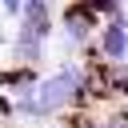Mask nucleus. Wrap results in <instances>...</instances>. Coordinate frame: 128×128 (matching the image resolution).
<instances>
[{
  "label": "nucleus",
  "instance_id": "f257e3e1",
  "mask_svg": "<svg viewBox=\"0 0 128 128\" xmlns=\"http://www.w3.org/2000/svg\"><path fill=\"white\" fill-rule=\"evenodd\" d=\"M36 104H40V112H44L48 120L60 116V112H68V108H76V104H84V64L60 60V68H56L52 76H40V84H36Z\"/></svg>",
  "mask_w": 128,
  "mask_h": 128
},
{
  "label": "nucleus",
  "instance_id": "f03ea898",
  "mask_svg": "<svg viewBox=\"0 0 128 128\" xmlns=\"http://www.w3.org/2000/svg\"><path fill=\"white\" fill-rule=\"evenodd\" d=\"M60 28H64V48H68V52H76V48H88V44H92V36H96L100 20H96V12H92V8L80 0V4L64 8Z\"/></svg>",
  "mask_w": 128,
  "mask_h": 128
},
{
  "label": "nucleus",
  "instance_id": "7ed1b4c3",
  "mask_svg": "<svg viewBox=\"0 0 128 128\" xmlns=\"http://www.w3.org/2000/svg\"><path fill=\"white\" fill-rule=\"evenodd\" d=\"M88 52H92L96 60H104V64H124V60H128V28L104 20V24L96 28V40L88 44Z\"/></svg>",
  "mask_w": 128,
  "mask_h": 128
},
{
  "label": "nucleus",
  "instance_id": "20e7f679",
  "mask_svg": "<svg viewBox=\"0 0 128 128\" xmlns=\"http://www.w3.org/2000/svg\"><path fill=\"white\" fill-rule=\"evenodd\" d=\"M16 32L36 36V40H44V44H48V36H52V4H48V0H24L20 28H16Z\"/></svg>",
  "mask_w": 128,
  "mask_h": 128
},
{
  "label": "nucleus",
  "instance_id": "39448f33",
  "mask_svg": "<svg viewBox=\"0 0 128 128\" xmlns=\"http://www.w3.org/2000/svg\"><path fill=\"white\" fill-rule=\"evenodd\" d=\"M12 52H16V64H28V68H36V64L44 60V40L16 32V40H12Z\"/></svg>",
  "mask_w": 128,
  "mask_h": 128
},
{
  "label": "nucleus",
  "instance_id": "423d86ee",
  "mask_svg": "<svg viewBox=\"0 0 128 128\" xmlns=\"http://www.w3.org/2000/svg\"><path fill=\"white\" fill-rule=\"evenodd\" d=\"M0 12L4 16H20L24 12V0H0Z\"/></svg>",
  "mask_w": 128,
  "mask_h": 128
}]
</instances>
